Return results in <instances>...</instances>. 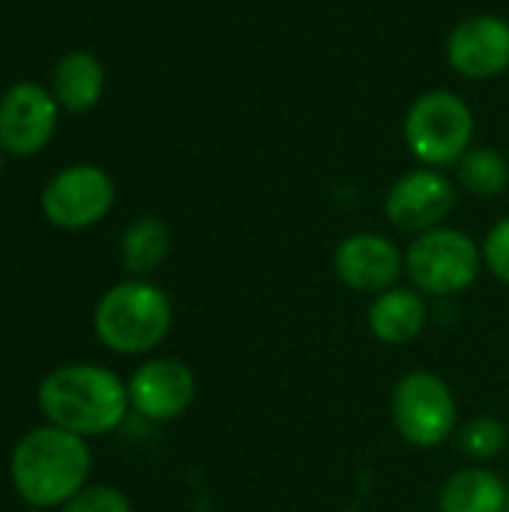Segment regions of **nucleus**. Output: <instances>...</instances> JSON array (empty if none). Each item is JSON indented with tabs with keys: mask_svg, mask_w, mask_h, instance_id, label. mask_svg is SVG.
<instances>
[{
	"mask_svg": "<svg viewBox=\"0 0 509 512\" xmlns=\"http://www.w3.org/2000/svg\"><path fill=\"white\" fill-rule=\"evenodd\" d=\"M456 186L438 168H411L405 171L384 198V213L393 228L405 234H426L441 228V222L456 207Z\"/></svg>",
	"mask_w": 509,
	"mask_h": 512,
	"instance_id": "obj_8",
	"label": "nucleus"
},
{
	"mask_svg": "<svg viewBox=\"0 0 509 512\" xmlns=\"http://www.w3.org/2000/svg\"><path fill=\"white\" fill-rule=\"evenodd\" d=\"M507 483L486 468L456 471L438 495L441 512H507Z\"/></svg>",
	"mask_w": 509,
	"mask_h": 512,
	"instance_id": "obj_14",
	"label": "nucleus"
},
{
	"mask_svg": "<svg viewBox=\"0 0 509 512\" xmlns=\"http://www.w3.org/2000/svg\"><path fill=\"white\" fill-rule=\"evenodd\" d=\"M507 512H509V501H507Z\"/></svg>",
	"mask_w": 509,
	"mask_h": 512,
	"instance_id": "obj_22",
	"label": "nucleus"
},
{
	"mask_svg": "<svg viewBox=\"0 0 509 512\" xmlns=\"http://www.w3.org/2000/svg\"><path fill=\"white\" fill-rule=\"evenodd\" d=\"M63 512H132L126 495H120L111 486H93L81 489L72 501H66Z\"/></svg>",
	"mask_w": 509,
	"mask_h": 512,
	"instance_id": "obj_19",
	"label": "nucleus"
},
{
	"mask_svg": "<svg viewBox=\"0 0 509 512\" xmlns=\"http://www.w3.org/2000/svg\"><path fill=\"white\" fill-rule=\"evenodd\" d=\"M456 444L468 459L486 462V459H495V456H501L507 450L509 429L498 417H477V420H468L459 429Z\"/></svg>",
	"mask_w": 509,
	"mask_h": 512,
	"instance_id": "obj_18",
	"label": "nucleus"
},
{
	"mask_svg": "<svg viewBox=\"0 0 509 512\" xmlns=\"http://www.w3.org/2000/svg\"><path fill=\"white\" fill-rule=\"evenodd\" d=\"M39 408L51 426L72 435H105L117 429L129 411V387L90 363L54 369L39 387Z\"/></svg>",
	"mask_w": 509,
	"mask_h": 512,
	"instance_id": "obj_1",
	"label": "nucleus"
},
{
	"mask_svg": "<svg viewBox=\"0 0 509 512\" xmlns=\"http://www.w3.org/2000/svg\"><path fill=\"white\" fill-rule=\"evenodd\" d=\"M0 171H3V147H0Z\"/></svg>",
	"mask_w": 509,
	"mask_h": 512,
	"instance_id": "obj_21",
	"label": "nucleus"
},
{
	"mask_svg": "<svg viewBox=\"0 0 509 512\" xmlns=\"http://www.w3.org/2000/svg\"><path fill=\"white\" fill-rule=\"evenodd\" d=\"M429 309L417 288H390L369 306V330L384 345H408L426 327Z\"/></svg>",
	"mask_w": 509,
	"mask_h": 512,
	"instance_id": "obj_13",
	"label": "nucleus"
},
{
	"mask_svg": "<svg viewBox=\"0 0 509 512\" xmlns=\"http://www.w3.org/2000/svg\"><path fill=\"white\" fill-rule=\"evenodd\" d=\"M483 261L498 282L509 285V216L489 231L483 243Z\"/></svg>",
	"mask_w": 509,
	"mask_h": 512,
	"instance_id": "obj_20",
	"label": "nucleus"
},
{
	"mask_svg": "<svg viewBox=\"0 0 509 512\" xmlns=\"http://www.w3.org/2000/svg\"><path fill=\"white\" fill-rule=\"evenodd\" d=\"M390 411L399 435L411 447H441L456 435L459 405L453 390L435 372H408L390 396Z\"/></svg>",
	"mask_w": 509,
	"mask_h": 512,
	"instance_id": "obj_6",
	"label": "nucleus"
},
{
	"mask_svg": "<svg viewBox=\"0 0 509 512\" xmlns=\"http://www.w3.org/2000/svg\"><path fill=\"white\" fill-rule=\"evenodd\" d=\"M93 324L99 342L111 351L147 354L171 333L174 309L159 285L147 279H129L102 294Z\"/></svg>",
	"mask_w": 509,
	"mask_h": 512,
	"instance_id": "obj_3",
	"label": "nucleus"
},
{
	"mask_svg": "<svg viewBox=\"0 0 509 512\" xmlns=\"http://www.w3.org/2000/svg\"><path fill=\"white\" fill-rule=\"evenodd\" d=\"M90 477V450L81 435L57 426L33 429L12 453V480L33 507L72 501Z\"/></svg>",
	"mask_w": 509,
	"mask_h": 512,
	"instance_id": "obj_2",
	"label": "nucleus"
},
{
	"mask_svg": "<svg viewBox=\"0 0 509 512\" xmlns=\"http://www.w3.org/2000/svg\"><path fill=\"white\" fill-rule=\"evenodd\" d=\"M447 63L456 75L489 81L509 69V21L504 15H471L447 36Z\"/></svg>",
	"mask_w": 509,
	"mask_h": 512,
	"instance_id": "obj_10",
	"label": "nucleus"
},
{
	"mask_svg": "<svg viewBox=\"0 0 509 512\" xmlns=\"http://www.w3.org/2000/svg\"><path fill=\"white\" fill-rule=\"evenodd\" d=\"M483 267V249L459 228H432L417 234L405 252V273L420 294L450 297L468 291Z\"/></svg>",
	"mask_w": 509,
	"mask_h": 512,
	"instance_id": "obj_5",
	"label": "nucleus"
},
{
	"mask_svg": "<svg viewBox=\"0 0 509 512\" xmlns=\"http://www.w3.org/2000/svg\"><path fill=\"white\" fill-rule=\"evenodd\" d=\"M168 252H171V231L165 222L153 216L135 219L129 231L123 234V264L135 276H144L162 267Z\"/></svg>",
	"mask_w": 509,
	"mask_h": 512,
	"instance_id": "obj_16",
	"label": "nucleus"
},
{
	"mask_svg": "<svg viewBox=\"0 0 509 512\" xmlns=\"http://www.w3.org/2000/svg\"><path fill=\"white\" fill-rule=\"evenodd\" d=\"M105 90V69L102 63L90 54V51H69L60 57L57 69H54V99L72 111H90Z\"/></svg>",
	"mask_w": 509,
	"mask_h": 512,
	"instance_id": "obj_15",
	"label": "nucleus"
},
{
	"mask_svg": "<svg viewBox=\"0 0 509 512\" xmlns=\"http://www.w3.org/2000/svg\"><path fill=\"white\" fill-rule=\"evenodd\" d=\"M114 180L99 165H72L42 189V213L51 225L81 231L108 216L114 207Z\"/></svg>",
	"mask_w": 509,
	"mask_h": 512,
	"instance_id": "obj_7",
	"label": "nucleus"
},
{
	"mask_svg": "<svg viewBox=\"0 0 509 512\" xmlns=\"http://www.w3.org/2000/svg\"><path fill=\"white\" fill-rule=\"evenodd\" d=\"M456 171H459V186L474 198H495L509 183L507 156L489 144H474L459 159Z\"/></svg>",
	"mask_w": 509,
	"mask_h": 512,
	"instance_id": "obj_17",
	"label": "nucleus"
},
{
	"mask_svg": "<svg viewBox=\"0 0 509 512\" xmlns=\"http://www.w3.org/2000/svg\"><path fill=\"white\" fill-rule=\"evenodd\" d=\"M36 512H39V510H36Z\"/></svg>",
	"mask_w": 509,
	"mask_h": 512,
	"instance_id": "obj_23",
	"label": "nucleus"
},
{
	"mask_svg": "<svg viewBox=\"0 0 509 512\" xmlns=\"http://www.w3.org/2000/svg\"><path fill=\"white\" fill-rule=\"evenodd\" d=\"M195 402V375L174 357L144 363L129 381V405L156 423L174 420Z\"/></svg>",
	"mask_w": 509,
	"mask_h": 512,
	"instance_id": "obj_12",
	"label": "nucleus"
},
{
	"mask_svg": "<svg viewBox=\"0 0 509 512\" xmlns=\"http://www.w3.org/2000/svg\"><path fill=\"white\" fill-rule=\"evenodd\" d=\"M60 102L33 81L12 84L0 99V147L12 156L39 153L57 129Z\"/></svg>",
	"mask_w": 509,
	"mask_h": 512,
	"instance_id": "obj_9",
	"label": "nucleus"
},
{
	"mask_svg": "<svg viewBox=\"0 0 509 512\" xmlns=\"http://www.w3.org/2000/svg\"><path fill=\"white\" fill-rule=\"evenodd\" d=\"M333 270L342 285L360 294H381L396 288L402 270H405V255L393 240L384 234H351L345 237L336 252H333Z\"/></svg>",
	"mask_w": 509,
	"mask_h": 512,
	"instance_id": "obj_11",
	"label": "nucleus"
},
{
	"mask_svg": "<svg viewBox=\"0 0 509 512\" xmlns=\"http://www.w3.org/2000/svg\"><path fill=\"white\" fill-rule=\"evenodd\" d=\"M474 111L453 90L420 93L402 123L411 156L426 168H450L474 147Z\"/></svg>",
	"mask_w": 509,
	"mask_h": 512,
	"instance_id": "obj_4",
	"label": "nucleus"
}]
</instances>
